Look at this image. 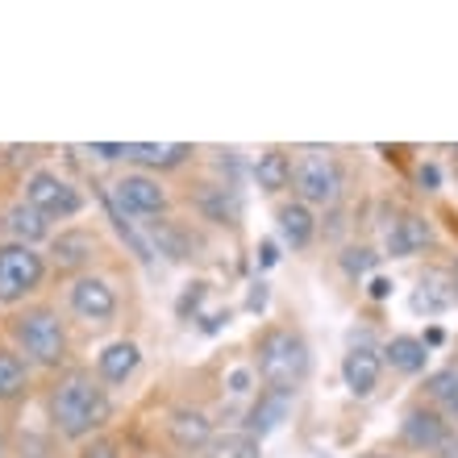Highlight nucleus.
I'll return each instance as SVG.
<instances>
[{
  "mask_svg": "<svg viewBox=\"0 0 458 458\" xmlns=\"http://www.w3.org/2000/svg\"><path fill=\"white\" fill-rule=\"evenodd\" d=\"M267 304V284H254V292H250V309H263Z\"/></svg>",
  "mask_w": 458,
  "mask_h": 458,
  "instance_id": "f704fd0d",
  "label": "nucleus"
},
{
  "mask_svg": "<svg viewBox=\"0 0 458 458\" xmlns=\"http://www.w3.org/2000/svg\"><path fill=\"white\" fill-rule=\"evenodd\" d=\"M276 259H279V246H276V242H263V250H259V263L271 267Z\"/></svg>",
  "mask_w": 458,
  "mask_h": 458,
  "instance_id": "473e14b6",
  "label": "nucleus"
},
{
  "mask_svg": "<svg viewBox=\"0 0 458 458\" xmlns=\"http://www.w3.org/2000/svg\"><path fill=\"white\" fill-rule=\"evenodd\" d=\"M292 400H296V392H292V387H263V392H259V400L250 404V412H246V434L267 437L271 429H279V425H284V417L292 412Z\"/></svg>",
  "mask_w": 458,
  "mask_h": 458,
  "instance_id": "1a4fd4ad",
  "label": "nucleus"
},
{
  "mask_svg": "<svg viewBox=\"0 0 458 458\" xmlns=\"http://www.w3.org/2000/svg\"><path fill=\"white\" fill-rule=\"evenodd\" d=\"M72 309L84 321H113V313H117V292L105 284V279L97 276H80L72 284Z\"/></svg>",
  "mask_w": 458,
  "mask_h": 458,
  "instance_id": "6e6552de",
  "label": "nucleus"
},
{
  "mask_svg": "<svg viewBox=\"0 0 458 458\" xmlns=\"http://www.w3.org/2000/svg\"><path fill=\"white\" fill-rule=\"evenodd\" d=\"M254 180H259L263 192H284V188L292 183V158L284 155V150H267V155H259V163H254Z\"/></svg>",
  "mask_w": 458,
  "mask_h": 458,
  "instance_id": "5701e85b",
  "label": "nucleus"
},
{
  "mask_svg": "<svg viewBox=\"0 0 458 458\" xmlns=\"http://www.w3.org/2000/svg\"><path fill=\"white\" fill-rule=\"evenodd\" d=\"M188 155H192V146L188 142H125V158H130V163H138V167H155V171L180 167Z\"/></svg>",
  "mask_w": 458,
  "mask_h": 458,
  "instance_id": "4468645a",
  "label": "nucleus"
},
{
  "mask_svg": "<svg viewBox=\"0 0 458 458\" xmlns=\"http://www.w3.org/2000/svg\"><path fill=\"white\" fill-rule=\"evenodd\" d=\"M437 180H442L437 167H421V188H437Z\"/></svg>",
  "mask_w": 458,
  "mask_h": 458,
  "instance_id": "c9c22d12",
  "label": "nucleus"
},
{
  "mask_svg": "<svg viewBox=\"0 0 458 458\" xmlns=\"http://www.w3.org/2000/svg\"><path fill=\"white\" fill-rule=\"evenodd\" d=\"M213 458H263L259 437L246 434V429H233V434H217L213 437Z\"/></svg>",
  "mask_w": 458,
  "mask_h": 458,
  "instance_id": "b1692460",
  "label": "nucleus"
},
{
  "mask_svg": "<svg viewBox=\"0 0 458 458\" xmlns=\"http://www.w3.org/2000/svg\"><path fill=\"white\" fill-rule=\"evenodd\" d=\"M375 263H379V254H375L371 246H354V250L342 254V267H346V276H367Z\"/></svg>",
  "mask_w": 458,
  "mask_h": 458,
  "instance_id": "bb28decb",
  "label": "nucleus"
},
{
  "mask_svg": "<svg viewBox=\"0 0 458 458\" xmlns=\"http://www.w3.org/2000/svg\"><path fill=\"white\" fill-rule=\"evenodd\" d=\"M0 458H9V442H4V429H0Z\"/></svg>",
  "mask_w": 458,
  "mask_h": 458,
  "instance_id": "e433bc0d",
  "label": "nucleus"
},
{
  "mask_svg": "<svg viewBox=\"0 0 458 458\" xmlns=\"http://www.w3.org/2000/svg\"><path fill=\"white\" fill-rule=\"evenodd\" d=\"M167 429H171V442L180 450H200V446H213V421H208L200 409H175L171 412V421H167Z\"/></svg>",
  "mask_w": 458,
  "mask_h": 458,
  "instance_id": "f8f14e48",
  "label": "nucleus"
},
{
  "mask_svg": "<svg viewBox=\"0 0 458 458\" xmlns=\"http://www.w3.org/2000/svg\"><path fill=\"white\" fill-rule=\"evenodd\" d=\"M97 254V238L88 229H63L59 238L50 242V263L55 271H80V267L92 263Z\"/></svg>",
  "mask_w": 458,
  "mask_h": 458,
  "instance_id": "9b49d317",
  "label": "nucleus"
},
{
  "mask_svg": "<svg viewBox=\"0 0 458 458\" xmlns=\"http://www.w3.org/2000/svg\"><path fill=\"white\" fill-rule=\"evenodd\" d=\"M425 392L434 400H442V404L458 417V367H446V371L429 375V379H425Z\"/></svg>",
  "mask_w": 458,
  "mask_h": 458,
  "instance_id": "393cba45",
  "label": "nucleus"
},
{
  "mask_svg": "<svg viewBox=\"0 0 458 458\" xmlns=\"http://www.w3.org/2000/svg\"><path fill=\"white\" fill-rule=\"evenodd\" d=\"M384 354H387V362L404 375H421L425 362H429V346H425L421 338H409V334H400V338L387 342Z\"/></svg>",
  "mask_w": 458,
  "mask_h": 458,
  "instance_id": "4be33fe9",
  "label": "nucleus"
},
{
  "mask_svg": "<svg viewBox=\"0 0 458 458\" xmlns=\"http://www.w3.org/2000/svg\"><path fill=\"white\" fill-rule=\"evenodd\" d=\"M375 296V301H387V296H392V284H387V279H371V288H367Z\"/></svg>",
  "mask_w": 458,
  "mask_h": 458,
  "instance_id": "2f4dec72",
  "label": "nucleus"
},
{
  "mask_svg": "<svg viewBox=\"0 0 458 458\" xmlns=\"http://www.w3.org/2000/svg\"><path fill=\"white\" fill-rule=\"evenodd\" d=\"M4 225H9V233L21 242V246H34V242H42L50 233V217H42L30 200L13 205L9 213H4Z\"/></svg>",
  "mask_w": 458,
  "mask_h": 458,
  "instance_id": "6ab92c4d",
  "label": "nucleus"
},
{
  "mask_svg": "<svg viewBox=\"0 0 458 458\" xmlns=\"http://www.w3.org/2000/svg\"><path fill=\"white\" fill-rule=\"evenodd\" d=\"M9 334H13V342L34 362H42V367H59V362L67 359V329H63L59 313L47 309V304L25 309V313H13Z\"/></svg>",
  "mask_w": 458,
  "mask_h": 458,
  "instance_id": "7ed1b4c3",
  "label": "nucleus"
},
{
  "mask_svg": "<svg viewBox=\"0 0 458 458\" xmlns=\"http://www.w3.org/2000/svg\"><path fill=\"white\" fill-rule=\"evenodd\" d=\"M246 384H250V371H233V375H229V392H246Z\"/></svg>",
  "mask_w": 458,
  "mask_h": 458,
  "instance_id": "72a5a7b5",
  "label": "nucleus"
},
{
  "mask_svg": "<svg viewBox=\"0 0 458 458\" xmlns=\"http://www.w3.org/2000/svg\"><path fill=\"white\" fill-rule=\"evenodd\" d=\"M113 205L130 217H158L167 208V192L150 175H125L113 183Z\"/></svg>",
  "mask_w": 458,
  "mask_h": 458,
  "instance_id": "0eeeda50",
  "label": "nucleus"
},
{
  "mask_svg": "<svg viewBox=\"0 0 458 458\" xmlns=\"http://www.w3.org/2000/svg\"><path fill=\"white\" fill-rule=\"evenodd\" d=\"M92 155H100V158H125V146H121V142H97V146H92Z\"/></svg>",
  "mask_w": 458,
  "mask_h": 458,
  "instance_id": "c756f323",
  "label": "nucleus"
},
{
  "mask_svg": "<svg viewBox=\"0 0 458 458\" xmlns=\"http://www.w3.org/2000/svg\"><path fill=\"white\" fill-rule=\"evenodd\" d=\"M80 458H117V442H113V437H92V442L80 450Z\"/></svg>",
  "mask_w": 458,
  "mask_h": 458,
  "instance_id": "cd10ccee",
  "label": "nucleus"
},
{
  "mask_svg": "<svg viewBox=\"0 0 458 458\" xmlns=\"http://www.w3.org/2000/svg\"><path fill=\"white\" fill-rule=\"evenodd\" d=\"M25 392H30L25 359L21 354H13L9 346H0V404H17Z\"/></svg>",
  "mask_w": 458,
  "mask_h": 458,
  "instance_id": "412c9836",
  "label": "nucleus"
},
{
  "mask_svg": "<svg viewBox=\"0 0 458 458\" xmlns=\"http://www.w3.org/2000/svg\"><path fill=\"white\" fill-rule=\"evenodd\" d=\"M400 437L412 450H437V442L446 437V421L434 409H412L404 417V425H400Z\"/></svg>",
  "mask_w": 458,
  "mask_h": 458,
  "instance_id": "2eb2a0df",
  "label": "nucleus"
},
{
  "mask_svg": "<svg viewBox=\"0 0 458 458\" xmlns=\"http://www.w3.org/2000/svg\"><path fill=\"white\" fill-rule=\"evenodd\" d=\"M109 417H113L109 392L88 371L63 375L59 384H55V392H50V421H55V429H59L63 437H72V442L92 437Z\"/></svg>",
  "mask_w": 458,
  "mask_h": 458,
  "instance_id": "f257e3e1",
  "label": "nucleus"
},
{
  "mask_svg": "<svg viewBox=\"0 0 458 458\" xmlns=\"http://www.w3.org/2000/svg\"><path fill=\"white\" fill-rule=\"evenodd\" d=\"M42 276H47V259L34 246H21V242L0 246V304L25 301L30 292H38Z\"/></svg>",
  "mask_w": 458,
  "mask_h": 458,
  "instance_id": "20e7f679",
  "label": "nucleus"
},
{
  "mask_svg": "<svg viewBox=\"0 0 458 458\" xmlns=\"http://www.w3.org/2000/svg\"><path fill=\"white\" fill-rule=\"evenodd\" d=\"M429 242H434V229H429V221H425L421 213H404V217L392 221V229H387V254H392V259L421 254Z\"/></svg>",
  "mask_w": 458,
  "mask_h": 458,
  "instance_id": "9d476101",
  "label": "nucleus"
},
{
  "mask_svg": "<svg viewBox=\"0 0 458 458\" xmlns=\"http://www.w3.org/2000/svg\"><path fill=\"white\" fill-rule=\"evenodd\" d=\"M25 200L42 213V217H75L84 208V196L75 192L72 183L55 175V171H34L25 183Z\"/></svg>",
  "mask_w": 458,
  "mask_h": 458,
  "instance_id": "423d86ee",
  "label": "nucleus"
},
{
  "mask_svg": "<svg viewBox=\"0 0 458 458\" xmlns=\"http://www.w3.org/2000/svg\"><path fill=\"white\" fill-rule=\"evenodd\" d=\"M138 362H142V354H138V346L133 342H113V346H105V354H100V379H109V384H125L133 371H138Z\"/></svg>",
  "mask_w": 458,
  "mask_h": 458,
  "instance_id": "aec40b11",
  "label": "nucleus"
},
{
  "mask_svg": "<svg viewBox=\"0 0 458 458\" xmlns=\"http://www.w3.org/2000/svg\"><path fill=\"white\" fill-rule=\"evenodd\" d=\"M146 233H150V250L158 254H167L171 263H180V259H188L192 254V233L180 225V221H146Z\"/></svg>",
  "mask_w": 458,
  "mask_h": 458,
  "instance_id": "f3484780",
  "label": "nucleus"
},
{
  "mask_svg": "<svg viewBox=\"0 0 458 458\" xmlns=\"http://www.w3.org/2000/svg\"><path fill=\"white\" fill-rule=\"evenodd\" d=\"M254 367L267 379V387H292L309 375V346L296 329H267L263 338L254 342Z\"/></svg>",
  "mask_w": 458,
  "mask_h": 458,
  "instance_id": "f03ea898",
  "label": "nucleus"
},
{
  "mask_svg": "<svg viewBox=\"0 0 458 458\" xmlns=\"http://www.w3.org/2000/svg\"><path fill=\"white\" fill-rule=\"evenodd\" d=\"M342 379L354 396H371L375 384H379V354L371 346H354L342 359Z\"/></svg>",
  "mask_w": 458,
  "mask_h": 458,
  "instance_id": "ddd939ff",
  "label": "nucleus"
},
{
  "mask_svg": "<svg viewBox=\"0 0 458 458\" xmlns=\"http://www.w3.org/2000/svg\"><path fill=\"white\" fill-rule=\"evenodd\" d=\"M196 208H200L208 221H217V225H238V217H242L238 192L225 188V183H205V188L196 192Z\"/></svg>",
  "mask_w": 458,
  "mask_h": 458,
  "instance_id": "dca6fc26",
  "label": "nucleus"
},
{
  "mask_svg": "<svg viewBox=\"0 0 458 458\" xmlns=\"http://www.w3.org/2000/svg\"><path fill=\"white\" fill-rule=\"evenodd\" d=\"M292 180H296V192H301L304 205H334L342 196V167L338 158L329 155H304L292 171Z\"/></svg>",
  "mask_w": 458,
  "mask_h": 458,
  "instance_id": "39448f33",
  "label": "nucleus"
},
{
  "mask_svg": "<svg viewBox=\"0 0 458 458\" xmlns=\"http://www.w3.org/2000/svg\"><path fill=\"white\" fill-rule=\"evenodd\" d=\"M437 458H458V434H450L446 429V437L437 442Z\"/></svg>",
  "mask_w": 458,
  "mask_h": 458,
  "instance_id": "7c9ffc66",
  "label": "nucleus"
},
{
  "mask_svg": "<svg viewBox=\"0 0 458 458\" xmlns=\"http://www.w3.org/2000/svg\"><path fill=\"white\" fill-rule=\"evenodd\" d=\"M450 301H454V292L442 288V276H437V271L421 279V292H417V309H425V313H442Z\"/></svg>",
  "mask_w": 458,
  "mask_h": 458,
  "instance_id": "a878e982",
  "label": "nucleus"
},
{
  "mask_svg": "<svg viewBox=\"0 0 458 458\" xmlns=\"http://www.w3.org/2000/svg\"><path fill=\"white\" fill-rule=\"evenodd\" d=\"M276 221H279V238L288 242L292 250H304V246L313 242V233H317V221H313V213H309V205H304V200L279 205Z\"/></svg>",
  "mask_w": 458,
  "mask_h": 458,
  "instance_id": "a211bd4d",
  "label": "nucleus"
},
{
  "mask_svg": "<svg viewBox=\"0 0 458 458\" xmlns=\"http://www.w3.org/2000/svg\"><path fill=\"white\" fill-rule=\"evenodd\" d=\"M454 284H458V276H454Z\"/></svg>",
  "mask_w": 458,
  "mask_h": 458,
  "instance_id": "4c0bfd02",
  "label": "nucleus"
},
{
  "mask_svg": "<svg viewBox=\"0 0 458 458\" xmlns=\"http://www.w3.org/2000/svg\"><path fill=\"white\" fill-rule=\"evenodd\" d=\"M200 301H205V284H192V288L180 296V313H188V309H200Z\"/></svg>",
  "mask_w": 458,
  "mask_h": 458,
  "instance_id": "c85d7f7f",
  "label": "nucleus"
}]
</instances>
